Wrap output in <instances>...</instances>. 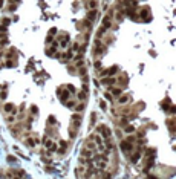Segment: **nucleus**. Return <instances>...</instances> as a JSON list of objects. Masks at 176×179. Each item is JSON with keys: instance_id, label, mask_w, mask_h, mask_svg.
I'll use <instances>...</instances> for the list:
<instances>
[{"instance_id": "obj_1", "label": "nucleus", "mask_w": 176, "mask_h": 179, "mask_svg": "<svg viewBox=\"0 0 176 179\" xmlns=\"http://www.w3.org/2000/svg\"><path fill=\"white\" fill-rule=\"evenodd\" d=\"M106 51H107V46H106L104 43H101L100 38H97V40H95V46H93V51H92L93 57H101Z\"/></svg>"}, {"instance_id": "obj_2", "label": "nucleus", "mask_w": 176, "mask_h": 179, "mask_svg": "<svg viewBox=\"0 0 176 179\" xmlns=\"http://www.w3.org/2000/svg\"><path fill=\"white\" fill-rule=\"evenodd\" d=\"M97 132H98V133H100L101 136H103L104 139H109V138H112V130H110L109 127H107L106 124H100L98 127H97Z\"/></svg>"}, {"instance_id": "obj_3", "label": "nucleus", "mask_w": 176, "mask_h": 179, "mask_svg": "<svg viewBox=\"0 0 176 179\" xmlns=\"http://www.w3.org/2000/svg\"><path fill=\"white\" fill-rule=\"evenodd\" d=\"M81 119H83V116H81L78 112H75V113L72 115V118H71V125L69 127L71 129H75V130H78L80 129V125H81Z\"/></svg>"}, {"instance_id": "obj_4", "label": "nucleus", "mask_w": 176, "mask_h": 179, "mask_svg": "<svg viewBox=\"0 0 176 179\" xmlns=\"http://www.w3.org/2000/svg\"><path fill=\"white\" fill-rule=\"evenodd\" d=\"M95 165L98 170H104L107 167V156L106 155H97L95 156Z\"/></svg>"}, {"instance_id": "obj_5", "label": "nucleus", "mask_w": 176, "mask_h": 179, "mask_svg": "<svg viewBox=\"0 0 176 179\" xmlns=\"http://www.w3.org/2000/svg\"><path fill=\"white\" fill-rule=\"evenodd\" d=\"M119 149H121V152H123L124 155H129L130 152L135 150V144H130V142H127L126 139H123V141L119 142Z\"/></svg>"}, {"instance_id": "obj_6", "label": "nucleus", "mask_w": 176, "mask_h": 179, "mask_svg": "<svg viewBox=\"0 0 176 179\" xmlns=\"http://www.w3.org/2000/svg\"><path fill=\"white\" fill-rule=\"evenodd\" d=\"M117 83H118V86H119L121 89H123V87H127V84H129V77H127L126 72H119V75H118V78H117Z\"/></svg>"}, {"instance_id": "obj_7", "label": "nucleus", "mask_w": 176, "mask_h": 179, "mask_svg": "<svg viewBox=\"0 0 176 179\" xmlns=\"http://www.w3.org/2000/svg\"><path fill=\"white\" fill-rule=\"evenodd\" d=\"M139 18H143L144 22H150L152 20V12H150V8H141L139 12H138Z\"/></svg>"}, {"instance_id": "obj_8", "label": "nucleus", "mask_w": 176, "mask_h": 179, "mask_svg": "<svg viewBox=\"0 0 176 179\" xmlns=\"http://www.w3.org/2000/svg\"><path fill=\"white\" fill-rule=\"evenodd\" d=\"M57 42H60V48L66 49L67 48V43H69V34H58Z\"/></svg>"}, {"instance_id": "obj_9", "label": "nucleus", "mask_w": 176, "mask_h": 179, "mask_svg": "<svg viewBox=\"0 0 176 179\" xmlns=\"http://www.w3.org/2000/svg\"><path fill=\"white\" fill-rule=\"evenodd\" d=\"M58 98H60V101H61V103H64V101H67V99L71 98V92L67 90L66 87H60L58 89Z\"/></svg>"}, {"instance_id": "obj_10", "label": "nucleus", "mask_w": 176, "mask_h": 179, "mask_svg": "<svg viewBox=\"0 0 176 179\" xmlns=\"http://www.w3.org/2000/svg\"><path fill=\"white\" fill-rule=\"evenodd\" d=\"M92 141H95L97 145H98V150H104V142H103V136L100 133H95V135H90Z\"/></svg>"}, {"instance_id": "obj_11", "label": "nucleus", "mask_w": 176, "mask_h": 179, "mask_svg": "<svg viewBox=\"0 0 176 179\" xmlns=\"http://www.w3.org/2000/svg\"><path fill=\"white\" fill-rule=\"evenodd\" d=\"M43 145H45V147L48 149L49 152H55V150H57L55 142H54L52 139H49V138H45V139H43Z\"/></svg>"}, {"instance_id": "obj_12", "label": "nucleus", "mask_w": 176, "mask_h": 179, "mask_svg": "<svg viewBox=\"0 0 176 179\" xmlns=\"http://www.w3.org/2000/svg\"><path fill=\"white\" fill-rule=\"evenodd\" d=\"M115 83H117V80H115L113 77H109V75L104 77L103 80H101V84L106 86V87H110V86H113Z\"/></svg>"}, {"instance_id": "obj_13", "label": "nucleus", "mask_w": 176, "mask_h": 179, "mask_svg": "<svg viewBox=\"0 0 176 179\" xmlns=\"http://www.w3.org/2000/svg\"><path fill=\"white\" fill-rule=\"evenodd\" d=\"M129 156H130V162L132 164H136L138 161H139V158H141V150H135V153H132V152H130V153H129Z\"/></svg>"}, {"instance_id": "obj_14", "label": "nucleus", "mask_w": 176, "mask_h": 179, "mask_svg": "<svg viewBox=\"0 0 176 179\" xmlns=\"http://www.w3.org/2000/svg\"><path fill=\"white\" fill-rule=\"evenodd\" d=\"M66 150H67V142L66 141H60V147H57V153L61 156V155H64L66 153Z\"/></svg>"}, {"instance_id": "obj_15", "label": "nucleus", "mask_w": 176, "mask_h": 179, "mask_svg": "<svg viewBox=\"0 0 176 179\" xmlns=\"http://www.w3.org/2000/svg\"><path fill=\"white\" fill-rule=\"evenodd\" d=\"M5 112L6 113H11V115H14V113H17V109H16V106L14 104H5Z\"/></svg>"}, {"instance_id": "obj_16", "label": "nucleus", "mask_w": 176, "mask_h": 179, "mask_svg": "<svg viewBox=\"0 0 176 179\" xmlns=\"http://www.w3.org/2000/svg\"><path fill=\"white\" fill-rule=\"evenodd\" d=\"M109 90H110V94H112L113 97H119L121 94H123V89H121L119 86H118V87H115V86H110Z\"/></svg>"}, {"instance_id": "obj_17", "label": "nucleus", "mask_w": 176, "mask_h": 179, "mask_svg": "<svg viewBox=\"0 0 176 179\" xmlns=\"http://www.w3.org/2000/svg\"><path fill=\"white\" fill-rule=\"evenodd\" d=\"M97 14H98L97 9H89V11H87V16H86V18L89 20V22H93V20L97 18Z\"/></svg>"}, {"instance_id": "obj_18", "label": "nucleus", "mask_w": 176, "mask_h": 179, "mask_svg": "<svg viewBox=\"0 0 176 179\" xmlns=\"http://www.w3.org/2000/svg\"><path fill=\"white\" fill-rule=\"evenodd\" d=\"M103 28H106V29H110L112 28V20H110V16H106L104 18H103Z\"/></svg>"}, {"instance_id": "obj_19", "label": "nucleus", "mask_w": 176, "mask_h": 179, "mask_svg": "<svg viewBox=\"0 0 176 179\" xmlns=\"http://www.w3.org/2000/svg\"><path fill=\"white\" fill-rule=\"evenodd\" d=\"M129 101H130V95H123V94H121V95L118 97V103H119L121 106L127 104Z\"/></svg>"}, {"instance_id": "obj_20", "label": "nucleus", "mask_w": 176, "mask_h": 179, "mask_svg": "<svg viewBox=\"0 0 176 179\" xmlns=\"http://www.w3.org/2000/svg\"><path fill=\"white\" fill-rule=\"evenodd\" d=\"M118 72H119V68H118L117 64H113V66H110V68L107 69V75H109V77H113L115 74H118Z\"/></svg>"}, {"instance_id": "obj_21", "label": "nucleus", "mask_w": 176, "mask_h": 179, "mask_svg": "<svg viewBox=\"0 0 176 179\" xmlns=\"http://www.w3.org/2000/svg\"><path fill=\"white\" fill-rule=\"evenodd\" d=\"M92 155H93V152L92 150H89V149H83L81 150V158H86V159H90L92 158Z\"/></svg>"}, {"instance_id": "obj_22", "label": "nucleus", "mask_w": 176, "mask_h": 179, "mask_svg": "<svg viewBox=\"0 0 176 179\" xmlns=\"http://www.w3.org/2000/svg\"><path fill=\"white\" fill-rule=\"evenodd\" d=\"M16 9H17V3H14V2H11V0H9L8 5H6V11H8V12H14Z\"/></svg>"}, {"instance_id": "obj_23", "label": "nucleus", "mask_w": 176, "mask_h": 179, "mask_svg": "<svg viewBox=\"0 0 176 179\" xmlns=\"http://www.w3.org/2000/svg\"><path fill=\"white\" fill-rule=\"evenodd\" d=\"M126 17V12H124V9H119L117 14H115V18H117V22H123V18Z\"/></svg>"}, {"instance_id": "obj_24", "label": "nucleus", "mask_w": 176, "mask_h": 179, "mask_svg": "<svg viewBox=\"0 0 176 179\" xmlns=\"http://www.w3.org/2000/svg\"><path fill=\"white\" fill-rule=\"evenodd\" d=\"M98 8V0H89L87 2V9H97Z\"/></svg>"}, {"instance_id": "obj_25", "label": "nucleus", "mask_w": 176, "mask_h": 179, "mask_svg": "<svg viewBox=\"0 0 176 179\" xmlns=\"http://www.w3.org/2000/svg\"><path fill=\"white\" fill-rule=\"evenodd\" d=\"M86 149H89V150H92V152H95V144L92 142V138H89V139H86V145H84Z\"/></svg>"}, {"instance_id": "obj_26", "label": "nucleus", "mask_w": 176, "mask_h": 179, "mask_svg": "<svg viewBox=\"0 0 176 179\" xmlns=\"http://www.w3.org/2000/svg\"><path fill=\"white\" fill-rule=\"evenodd\" d=\"M167 127L170 129V132L173 133V132H175V118H170V119H167Z\"/></svg>"}, {"instance_id": "obj_27", "label": "nucleus", "mask_w": 176, "mask_h": 179, "mask_svg": "<svg viewBox=\"0 0 176 179\" xmlns=\"http://www.w3.org/2000/svg\"><path fill=\"white\" fill-rule=\"evenodd\" d=\"M75 112H78V113H81V112H84V109H86V106H84V103H78V104H75Z\"/></svg>"}, {"instance_id": "obj_28", "label": "nucleus", "mask_w": 176, "mask_h": 179, "mask_svg": "<svg viewBox=\"0 0 176 179\" xmlns=\"http://www.w3.org/2000/svg\"><path fill=\"white\" fill-rule=\"evenodd\" d=\"M64 104H66V107H69V109H74V107H75V104H77V101H75V99H67V101H64Z\"/></svg>"}, {"instance_id": "obj_29", "label": "nucleus", "mask_w": 176, "mask_h": 179, "mask_svg": "<svg viewBox=\"0 0 176 179\" xmlns=\"http://www.w3.org/2000/svg\"><path fill=\"white\" fill-rule=\"evenodd\" d=\"M77 98L80 99V101H84V99L87 98V92H84V90H80L78 94H77Z\"/></svg>"}, {"instance_id": "obj_30", "label": "nucleus", "mask_w": 176, "mask_h": 179, "mask_svg": "<svg viewBox=\"0 0 176 179\" xmlns=\"http://www.w3.org/2000/svg\"><path fill=\"white\" fill-rule=\"evenodd\" d=\"M106 28H103V26H101V28L98 29V32H97V38H101V37H104L106 35Z\"/></svg>"}, {"instance_id": "obj_31", "label": "nucleus", "mask_w": 176, "mask_h": 179, "mask_svg": "<svg viewBox=\"0 0 176 179\" xmlns=\"http://www.w3.org/2000/svg\"><path fill=\"white\" fill-rule=\"evenodd\" d=\"M126 141H127V142H130V144H133V142H136V136L132 135V133H129V136L126 138Z\"/></svg>"}, {"instance_id": "obj_32", "label": "nucleus", "mask_w": 176, "mask_h": 179, "mask_svg": "<svg viewBox=\"0 0 176 179\" xmlns=\"http://www.w3.org/2000/svg\"><path fill=\"white\" fill-rule=\"evenodd\" d=\"M124 132H126V133H133V132H135V129H133V125H130V124H127V125H124Z\"/></svg>"}, {"instance_id": "obj_33", "label": "nucleus", "mask_w": 176, "mask_h": 179, "mask_svg": "<svg viewBox=\"0 0 176 179\" xmlns=\"http://www.w3.org/2000/svg\"><path fill=\"white\" fill-rule=\"evenodd\" d=\"M78 49H80V43H78V42H74V43H72V48H71V51L74 52V54H75V52H77Z\"/></svg>"}, {"instance_id": "obj_34", "label": "nucleus", "mask_w": 176, "mask_h": 179, "mask_svg": "<svg viewBox=\"0 0 176 179\" xmlns=\"http://www.w3.org/2000/svg\"><path fill=\"white\" fill-rule=\"evenodd\" d=\"M155 152H156V150H155V149H152V147H148V149L146 150V153H144V156H153V155H155Z\"/></svg>"}, {"instance_id": "obj_35", "label": "nucleus", "mask_w": 176, "mask_h": 179, "mask_svg": "<svg viewBox=\"0 0 176 179\" xmlns=\"http://www.w3.org/2000/svg\"><path fill=\"white\" fill-rule=\"evenodd\" d=\"M0 22H2V25H3V26H6V28H8L9 23H11V18H8V17H3L2 20H0Z\"/></svg>"}, {"instance_id": "obj_36", "label": "nucleus", "mask_w": 176, "mask_h": 179, "mask_svg": "<svg viewBox=\"0 0 176 179\" xmlns=\"http://www.w3.org/2000/svg\"><path fill=\"white\" fill-rule=\"evenodd\" d=\"M67 72H69L71 75H77V69H75V66H67Z\"/></svg>"}, {"instance_id": "obj_37", "label": "nucleus", "mask_w": 176, "mask_h": 179, "mask_svg": "<svg viewBox=\"0 0 176 179\" xmlns=\"http://www.w3.org/2000/svg\"><path fill=\"white\" fill-rule=\"evenodd\" d=\"M48 124H49V125H55V124H57V121H55V116H54V115H51V116L48 118Z\"/></svg>"}, {"instance_id": "obj_38", "label": "nucleus", "mask_w": 176, "mask_h": 179, "mask_svg": "<svg viewBox=\"0 0 176 179\" xmlns=\"http://www.w3.org/2000/svg\"><path fill=\"white\" fill-rule=\"evenodd\" d=\"M127 119H129V118H126V116H123V118H121V121H119L118 124L121 125V127H124V125H127V124H129V121H127Z\"/></svg>"}, {"instance_id": "obj_39", "label": "nucleus", "mask_w": 176, "mask_h": 179, "mask_svg": "<svg viewBox=\"0 0 176 179\" xmlns=\"http://www.w3.org/2000/svg\"><path fill=\"white\" fill-rule=\"evenodd\" d=\"M78 70H80V72H78V75H80V77H81V75H86V74H87V69H86V66H81V68H80Z\"/></svg>"}, {"instance_id": "obj_40", "label": "nucleus", "mask_w": 176, "mask_h": 179, "mask_svg": "<svg viewBox=\"0 0 176 179\" xmlns=\"http://www.w3.org/2000/svg\"><path fill=\"white\" fill-rule=\"evenodd\" d=\"M31 113L32 115H35V116H38V109H37V106H31Z\"/></svg>"}, {"instance_id": "obj_41", "label": "nucleus", "mask_w": 176, "mask_h": 179, "mask_svg": "<svg viewBox=\"0 0 176 179\" xmlns=\"http://www.w3.org/2000/svg\"><path fill=\"white\" fill-rule=\"evenodd\" d=\"M93 68H95L97 70L101 69V60H95V61H93Z\"/></svg>"}, {"instance_id": "obj_42", "label": "nucleus", "mask_w": 176, "mask_h": 179, "mask_svg": "<svg viewBox=\"0 0 176 179\" xmlns=\"http://www.w3.org/2000/svg\"><path fill=\"white\" fill-rule=\"evenodd\" d=\"M64 87H66L67 90H69V92H71V95H74V94H75V87H74V86H72V84H67V86H64Z\"/></svg>"}, {"instance_id": "obj_43", "label": "nucleus", "mask_w": 176, "mask_h": 179, "mask_svg": "<svg viewBox=\"0 0 176 179\" xmlns=\"http://www.w3.org/2000/svg\"><path fill=\"white\" fill-rule=\"evenodd\" d=\"M26 144H28L29 147H34V145H35V139H32V138H28V139H26Z\"/></svg>"}, {"instance_id": "obj_44", "label": "nucleus", "mask_w": 176, "mask_h": 179, "mask_svg": "<svg viewBox=\"0 0 176 179\" xmlns=\"http://www.w3.org/2000/svg\"><path fill=\"white\" fill-rule=\"evenodd\" d=\"M75 66H77V68H81V66H84V58H81V60H75Z\"/></svg>"}, {"instance_id": "obj_45", "label": "nucleus", "mask_w": 176, "mask_h": 179, "mask_svg": "<svg viewBox=\"0 0 176 179\" xmlns=\"http://www.w3.org/2000/svg\"><path fill=\"white\" fill-rule=\"evenodd\" d=\"M52 42H54V35H51V34H49L48 37H46V44H51Z\"/></svg>"}, {"instance_id": "obj_46", "label": "nucleus", "mask_w": 176, "mask_h": 179, "mask_svg": "<svg viewBox=\"0 0 176 179\" xmlns=\"http://www.w3.org/2000/svg\"><path fill=\"white\" fill-rule=\"evenodd\" d=\"M113 40H115V38H113L112 35H110V37H106V46L110 44V43H113Z\"/></svg>"}, {"instance_id": "obj_47", "label": "nucleus", "mask_w": 176, "mask_h": 179, "mask_svg": "<svg viewBox=\"0 0 176 179\" xmlns=\"http://www.w3.org/2000/svg\"><path fill=\"white\" fill-rule=\"evenodd\" d=\"M100 107L103 109V110H106L107 109V103L106 101H100Z\"/></svg>"}, {"instance_id": "obj_48", "label": "nucleus", "mask_w": 176, "mask_h": 179, "mask_svg": "<svg viewBox=\"0 0 176 179\" xmlns=\"http://www.w3.org/2000/svg\"><path fill=\"white\" fill-rule=\"evenodd\" d=\"M144 135H146V130H144V129H141V130L138 132V135H136V136H138V138H143Z\"/></svg>"}, {"instance_id": "obj_49", "label": "nucleus", "mask_w": 176, "mask_h": 179, "mask_svg": "<svg viewBox=\"0 0 176 179\" xmlns=\"http://www.w3.org/2000/svg\"><path fill=\"white\" fill-rule=\"evenodd\" d=\"M90 119H92V124H93V123H95V119H97V115L92 113V115H90Z\"/></svg>"}, {"instance_id": "obj_50", "label": "nucleus", "mask_w": 176, "mask_h": 179, "mask_svg": "<svg viewBox=\"0 0 176 179\" xmlns=\"http://www.w3.org/2000/svg\"><path fill=\"white\" fill-rule=\"evenodd\" d=\"M14 121H16V118H14V116H12V115H11V116L8 118V123H14Z\"/></svg>"}, {"instance_id": "obj_51", "label": "nucleus", "mask_w": 176, "mask_h": 179, "mask_svg": "<svg viewBox=\"0 0 176 179\" xmlns=\"http://www.w3.org/2000/svg\"><path fill=\"white\" fill-rule=\"evenodd\" d=\"M8 162H16V158H12V156H8Z\"/></svg>"}, {"instance_id": "obj_52", "label": "nucleus", "mask_w": 176, "mask_h": 179, "mask_svg": "<svg viewBox=\"0 0 176 179\" xmlns=\"http://www.w3.org/2000/svg\"><path fill=\"white\" fill-rule=\"evenodd\" d=\"M106 99H109V101H112V94H106Z\"/></svg>"}, {"instance_id": "obj_53", "label": "nucleus", "mask_w": 176, "mask_h": 179, "mask_svg": "<svg viewBox=\"0 0 176 179\" xmlns=\"http://www.w3.org/2000/svg\"><path fill=\"white\" fill-rule=\"evenodd\" d=\"M55 32H57V29H55V28H52V29L49 31V34H51V35H54V34H55Z\"/></svg>"}, {"instance_id": "obj_54", "label": "nucleus", "mask_w": 176, "mask_h": 179, "mask_svg": "<svg viewBox=\"0 0 176 179\" xmlns=\"http://www.w3.org/2000/svg\"><path fill=\"white\" fill-rule=\"evenodd\" d=\"M0 98L5 99V98H6V92H2V94H0Z\"/></svg>"}, {"instance_id": "obj_55", "label": "nucleus", "mask_w": 176, "mask_h": 179, "mask_svg": "<svg viewBox=\"0 0 176 179\" xmlns=\"http://www.w3.org/2000/svg\"><path fill=\"white\" fill-rule=\"evenodd\" d=\"M78 6H80V2H74V8H75V9H77V8H78Z\"/></svg>"}, {"instance_id": "obj_56", "label": "nucleus", "mask_w": 176, "mask_h": 179, "mask_svg": "<svg viewBox=\"0 0 176 179\" xmlns=\"http://www.w3.org/2000/svg\"><path fill=\"white\" fill-rule=\"evenodd\" d=\"M11 2H14V3H17V5H18L20 2H22V0H11Z\"/></svg>"}, {"instance_id": "obj_57", "label": "nucleus", "mask_w": 176, "mask_h": 179, "mask_svg": "<svg viewBox=\"0 0 176 179\" xmlns=\"http://www.w3.org/2000/svg\"><path fill=\"white\" fill-rule=\"evenodd\" d=\"M2 6H3V0H0V8H2Z\"/></svg>"}]
</instances>
